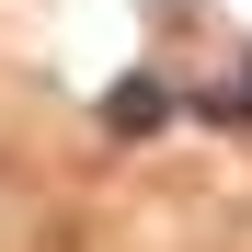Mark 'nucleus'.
<instances>
[{"label":"nucleus","mask_w":252,"mask_h":252,"mask_svg":"<svg viewBox=\"0 0 252 252\" xmlns=\"http://www.w3.org/2000/svg\"><path fill=\"white\" fill-rule=\"evenodd\" d=\"M160 115H172V92H149V80H126V92H115V126H126V138L160 126Z\"/></svg>","instance_id":"f257e3e1"}]
</instances>
